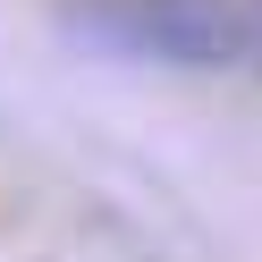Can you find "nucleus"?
Here are the masks:
<instances>
[{
	"mask_svg": "<svg viewBox=\"0 0 262 262\" xmlns=\"http://www.w3.org/2000/svg\"><path fill=\"white\" fill-rule=\"evenodd\" d=\"M59 17L76 42L110 59H152V68H186V76L237 68L245 34H254L245 0H68Z\"/></svg>",
	"mask_w": 262,
	"mask_h": 262,
	"instance_id": "1",
	"label": "nucleus"
},
{
	"mask_svg": "<svg viewBox=\"0 0 262 262\" xmlns=\"http://www.w3.org/2000/svg\"><path fill=\"white\" fill-rule=\"evenodd\" d=\"M245 17H254V34H245V68L262 76V0H245Z\"/></svg>",
	"mask_w": 262,
	"mask_h": 262,
	"instance_id": "2",
	"label": "nucleus"
}]
</instances>
